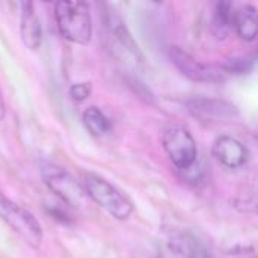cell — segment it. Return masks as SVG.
I'll use <instances>...</instances> for the list:
<instances>
[{"label":"cell","instance_id":"1","mask_svg":"<svg viewBox=\"0 0 258 258\" xmlns=\"http://www.w3.org/2000/svg\"><path fill=\"white\" fill-rule=\"evenodd\" d=\"M54 18L60 35L74 44L85 45L92 38V17L86 2H57Z\"/></svg>","mask_w":258,"mask_h":258},{"label":"cell","instance_id":"2","mask_svg":"<svg viewBox=\"0 0 258 258\" xmlns=\"http://www.w3.org/2000/svg\"><path fill=\"white\" fill-rule=\"evenodd\" d=\"M83 189L98 207L107 212L116 221H127L133 213V204L113 184L103 177L86 172L83 174Z\"/></svg>","mask_w":258,"mask_h":258},{"label":"cell","instance_id":"3","mask_svg":"<svg viewBox=\"0 0 258 258\" xmlns=\"http://www.w3.org/2000/svg\"><path fill=\"white\" fill-rule=\"evenodd\" d=\"M0 219L6 222L14 233H17L32 248H39L44 233L38 219L20 204L11 201L0 190Z\"/></svg>","mask_w":258,"mask_h":258},{"label":"cell","instance_id":"4","mask_svg":"<svg viewBox=\"0 0 258 258\" xmlns=\"http://www.w3.org/2000/svg\"><path fill=\"white\" fill-rule=\"evenodd\" d=\"M41 177L45 186L62 203L71 207H82L86 203V192L80 183L63 168L56 165H45L41 169Z\"/></svg>","mask_w":258,"mask_h":258},{"label":"cell","instance_id":"5","mask_svg":"<svg viewBox=\"0 0 258 258\" xmlns=\"http://www.w3.org/2000/svg\"><path fill=\"white\" fill-rule=\"evenodd\" d=\"M163 148L178 171L190 168L198 159V148L194 136L183 127H172L166 130L162 139Z\"/></svg>","mask_w":258,"mask_h":258},{"label":"cell","instance_id":"6","mask_svg":"<svg viewBox=\"0 0 258 258\" xmlns=\"http://www.w3.org/2000/svg\"><path fill=\"white\" fill-rule=\"evenodd\" d=\"M172 63L177 70L187 79L200 83H218L225 80V74L218 67L206 65L198 62L190 53L183 50L181 47H172L169 51Z\"/></svg>","mask_w":258,"mask_h":258},{"label":"cell","instance_id":"7","mask_svg":"<svg viewBox=\"0 0 258 258\" xmlns=\"http://www.w3.org/2000/svg\"><path fill=\"white\" fill-rule=\"evenodd\" d=\"M212 151L215 159L228 169H239L245 166L249 159L248 148L233 136H219Z\"/></svg>","mask_w":258,"mask_h":258},{"label":"cell","instance_id":"8","mask_svg":"<svg viewBox=\"0 0 258 258\" xmlns=\"http://www.w3.org/2000/svg\"><path fill=\"white\" fill-rule=\"evenodd\" d=\"M189 112L201 119H233L239 116V110L234 104L225 100L216 98H195L187 101Z\"/></svg>","mask_w":258,"mask_h":258},{"label":"cell","instance_id":"9","mask_svg":"<svg viewBox=\"0 0 258 258\" xmlns=\"http://www.w3.org/2000/svg\"><path fill=\"white\" fill-rule=\"evenodd\" d=\"M20 35L23 44L29 50H36L42 44V26L41 20L35 11L33 3L23 2L20 3Z\"/></svg>","mask_w":258,"mask_h":258},{"label":"cell","instance_id":"10","mask_svg":"<svg viewBox=\"0 0 258 258\" xmlns=\"http://www.w3.org/2000/svg\"><path fill=\"white\" fill-rule=\"evenodd\" d=\"M233 29L240 39L252 42L257 38V8L252 5H243L234 12Z\"/></svg>","mask_w":258,"mask_h":258},{"label":"cell","instance_id":"11","mask_svg":"<svg viewBox=\"0 0 258 258\" xmlns=\"http://www.w3.org/2000/svg\"><path fill=\"white\" fill-rule=\"evenodd\" d=\"M106 23H107V27H109V32L113 35V38L124 47L128 50V53H132L136 59L138 57H142L141 56V50L139 47L136 45L135 39L132 38L127 26L124 24V21L121 20V17L115 12H110L106 18Z\"/></svg>","mask_w":258,"mask_h":258},{"label":"cell","instance_id":"12","mask_svg":"<svg viewBox=\"0 0 258 258\" xmlns=\"http://www.w3.org/2000/svg\"><path fill=\"white\" fill-rule=\"evenodd\" d=\"M83 124L88 128V132L95 136V138H103L106 135L110 133L112 130V122L110 119L106 116V113L98 109L97 106H89L83 115H82Z\"/></svg>","mask_w":258,"mask_h":258},{"label":"cell","instance_id":"13","mask_svg":"<svg viewBox=\"0 0 258 258\" xmlns=\"http://www.w3.org/2000/svg\"><path fill=\"white\" fill-rule=\"evenodd\" d=\"M236 8L231 2H218L213 12V32L215 35L222 39L228 35V32L233 29V18H234Z\"/></svg>","mask_w":258,"mask_h":258},{"label":"cell","instance_id":"14","mask_svg":"<svg viewBox=\"0 0 258 258\" xmlns=\"http://www.w3.org/2000/svg\"><path fill=\"white\" fill-rule=\"evenodd\" d=\"M254 57H248V56H237V57H231L227 59L222 65H221V71L224 74H234V76H245L249 74L254 68Z\"/></svg>","mask_w":258,"mask_h":258},{"label":"cell","instance_id":"15","mask_svg":"<svg viewBox=\"0 0 258 258\" xmlns=\"http://www.w3.org/2000/svg\"><path fill=\"white\" fill-rule=\"evenodd\" d=\"M91 92H92V86H91V83H88V82L74 83V85H71V88H70V97H71L74 101H77V103L85 101V100L91 95Z\"/></svg>","mask_w":258,"mask_h":258},{"label":"cell","instance_id":"16","mask_svg":"<svg viewBox=\"0 0 258 258\" xmlns=\"http://www.w3.org/2000/svg\"><path fill=\"white\" fill-rule=\"evenodd\" d=\"M187 255L189 258H212L209 249L197 239H192L187 242Z\"/></svg>","mask_w":258,"mask_h":258},{"label":"cell","instance_id":"17","mask_svg":"<svg viewBox=\"0 0 258 258\" xmlns=\"http://www.w3.org/2000/svg\"><path fill=\"white\" fill-rule=\"evenodd\" d=\"M5 113H6V109H5V100H3V92H2V88H0V121L5 118Z\"/></svg>","mask_w":258,"mask_h":258}]
</instances>
